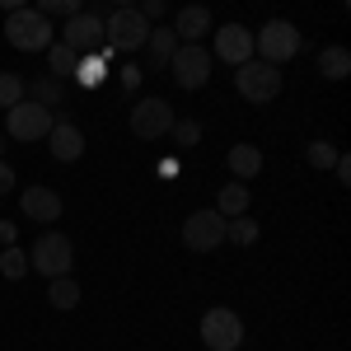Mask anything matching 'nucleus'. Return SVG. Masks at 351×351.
Instances as JSON below:
<instances>
[{
	"instance_id": "27",
	"label": "nucleus",
	"mask_w": 351,
	"mask_h": 351,
	"mask_svg": "<svg viewBox=\"0 0 351 351\" xmlns=\"http://www.w3.org/2000/svg\"><path fill=\"white\" fill-rule=\"evenodd\" d=\"M28 271V258H24V248L14 243V248H0V276H10V281H19Z\"/></svg>"
},
{
	"instance_id": "32",
	"label": "nucleus",
	"mask_w": 351,
	"mask_h": 351,
	"mask_svg": "<svg viewBox=\"0 0 351 351\" xmlns=\"http://www.w3.org/2000/svg\"><path fill=\"white\" fill-rule=\"evenodd\" d=\"M117 75H122V84H127V89H136V80H141V66H122V71H117Z\"/></svg>"
},
{
	"instance_id": "20",
	"label": "nucleus",
	"mask_w": 351,
	"mask_h": 351,
	"mask_svg": "<svg viewBox=\"0 0 351 351\" xmlns=\"http://www.w3.org/2000/svg\"><path fill=\"white\" fill-rule=\"evenodd\" d=\"M24 99L38 104V108H47V112H56V104H61V84H56L52 75H38V80L24 84Z\"/></svg>"
},
{
	"instance_id": "15",
	"label": "nucleus",
	"mask_w": 351,
	"mask_h": 351,
	"mask_svg": "<svg viewBox=\"0 0 351 351\" xmlns=\"http://www.w3.org/2000/svg\"><path fill=\"white\" fill-rule=\"evenodd\" d=\"M24 216L38 225H52V220H61V197L52 188H24Z\"/></svg>"
},
{
	"instance_id": "29",
	"label": "nucleus",
	"mask_w": 351,
	"mask_h": 351,
	"mask_svg": "<svg viewBox=\"0 0 351 351\" xmlns=\"http://www.w3.org/2000/svg\"><path fill=\"white\" fill-rule=\"evenodd\" d=\"M173 141H178V145H197V141H202V122H197V117H178V122H173Z\"/></svg>"
},
{
	"instance_id": "25",
	"label": "nucleus",
	"mask_w": 351,
	"mask_h": 351,
	"mask_svg": "<svg viewBox=\"0 0 351 351\" xmlns=\"http://www.w3.org/2000/svg\"><path fill=\"white\" fill-rule=\"evenodd\" d=\"M75 61H80V56L71 52L66 43H52V47H47V66H52V75H75Z\"/></svg>"
},
{
	"instance_id": "13",
	"label": "nucleus",
	"mask_w": 351,
	"mask_h": 351,
	"mask_svg": "<svg viewBox=\"0 0 351 351\" xmlns=\"http://www.w3.org/2000/svg\"><path fill=\"white\" fill-rule=\"evenodd\" d=\"M47 150H52V160L75 164L84 155V132L75 127V122H56L52 132H47Z\"/></svg>"
},
{
	"instance_id": "26",
	"label": "nucleus",
	"mask_w": 351,
	"mask_h": 351,
	"mask_svg": "<svg viewBox=\"0 0 351 351\" xmlns=\"http://www.w3.org/2000/svg\"><path fill=\"white\" fill-rule=\"evenodd\" d=\"M14 104H24V75H10V71H0V108L10 112Z\"/></svg>"
},
{
	"instance_id": "16",
	"label": "nucleus",
	"mask_w": 351,
	"mask_h": 351,
	"mask_svg": "<svg viewBox=\"0 0 351 351\" xmlns=\"http://www.w3.org/2000/svg\"><path fill=\"white\" fill-rule=\"evenodd\" d=\"M225 164H230L234 183H248V178H258V173H263V150H258L253 141H239V145L225 155Z\"/></svg>"
},
{
	"instance_id": "23",
	"label": "nucleus",
	"mask_w": 351,
	"mask_h": 351,
	"mask_svg": "<svg viewBox=\"0 0 351 351\" xmlns=\"http://www.w3.org/2000/svg\"><path fill=\"white\" fill-rule=\"evenodd\" d=\"M225 243H239V248L258 243V220H253V216H234V220H225Z\"/></svg>"
},
{
	"instance_id": "34",
	"label": "nucleus",
	"mask_w": 351,
	"mask_h": 351,
	"mask_svg": "<svg viewBox=\"0 0 351 351\" xmlns=\"http://www.w3.org/2000/svg\"><path fill=\"white\" fill-rule=\"evenodd\" d=\"M332 173H337L342 183H351V164H347V155H337V169H332Z\"/></svg>"
},
{
	"instance_id": "31",
	"label": "nucleus",
	"mask_w": 351,
	"mask_h": 351,
	"mask_svg": "<svg viewBox=\"0 0 351 351\" xmlns=\"http://www.w3.org/2000/svg\"><path fill=\"white\" fill-rule=\"evenodd\" d=\"M14 239H19V230L10 220H0V248H14Z\"/></svg>"
},
{
	"instance_id": "18",
	"label": "nucleus",
	"mask_w": 351,
	"mask_h": 351,
	"mask_svg": "<svg viewBox=\"0 0 351 351\" xmlns=\"http://www.w3.org/2000/svg\"><path fill=\"white\" fill-rule=\"evenodd\" d=\"M220 220H234V216H248V188L243 183H230V188H220L216 206H211Z\"/></svg>"
},
{
	"instance_id": "30",
	"label": "nucleus",
	"mask_w": 351,
	"mask_h": 351,
	"mask_svg": "<svg viewBox=\"0 0 351 351\" xmlns=\"http://www.w3.org/2000/svg\"><path fill=\"white\" fill-rule=\"evenodd\" d=\"M136 10H141V19H145V24L164 19V0H145V5H136Z\"/></svg>"
},
{
	"instance_id": "7",
	"label": "nucleus",
	"mask_w": 351,
	"mask_h": 351,
	"mask_svg": "<svg viewBox=\"0 0 351 351\" xmlns=\"http://www.w3.org/2000/svg\"><path fill=\"white\" fill-rule=\"evenodd\" d=\"M202 342L211 351H234L243 342V319L234 309H206L202 314Z\"/></svg>"
},
{
	"instance_id": "8",
	"label": "nucleus",
	"mask_w": 351,
	"mask_h": 351,
	"mask_svg": "<svg viewBox=\"0 0 351 351\" xmlns=\"http://www.w3.org/2000/svg\"><path fill=\"white\" fill-rule=\"evenodd\" d=\"M173 108L164 104V99H141L132 108V132H136V141H160V136H169L173 132Z\"/></svg>"
},
{
	"instance_id": "24",
	"label": "nucleus",
	"mask_w": 351,
	"mask_h": 351,
	"mask_svg": "<svg viewBox=\"0 0 351 351\" xmlns=\"http://www.w3.org/2000/svg\"><path fill=\"white\" fill-rule=\"evenodd\" d=\"M337 145H328V141H309V150H304V160H309V169H337Z\"/></svg>"
},
{
	"instance_id": "2",
	"label": "nucleus",
	"mask_w": 351,
	"mask_h": 351,
	"mask_svg": "<svg viewBox=\"0 0 351 351\" xmlns=\"http://www.w3.org/2000/svg\"><path fill=\"white\" fill-rule=\"evenodd\" d=\"M145 38H150V24L141 19V10L136 5H122V10H112L108 19H104V43H108V52L117 56H132L145 47Z\"/></svg>"
},
{
	"instance_id": "11",
	"label": "nucleus",
	"mask_w": 351,
	"mask_h": 351,
	"mask_svg": "<svg viewBox=\"0 0 351 351\" xmlns=\"http://www.w3.org/2000/svg\"><path fill=\"white\" fill-rule=\"evenodd\" d=\"M61 43H66L75 56L99 52V43H104V19H99V14H89V10L71 14V19H66V28H61Z\"/></svg>"
},
{
	"instance_id": "35",
	"label": "nucleus",
	"mask_w": 351,
	"mask_h": 351,
	"mask_svg": "<svg viewBox=\"0 0 351 351\" xmlns=\"http://www.w3.org/2000/svg\"><path fill=\"white\" fill-rule=\"evenodd\" d=\"M0 155H5V136H0Z\"/></svg>"
},
{
	"instance_id": "14",
	"label": "nucleus",
	"mask_w": 351,
	"mask_h": 351,
	"mask_svg": "<svg viewBox=\"0 0 351 351\" xmlns=\"http://www.w3.org/2000/svg\"><path fill=\"white\" fill-rule=\"evenodd\" d=\"M206 33H211V10L206 5H183L173 14V38H188V47L197 38H206Z\"/></svg>"
},
{
	"instance_id": "21",
	"label": "nucleus",
	"mask_w": 351,
	"mask_h": 351,
	"mask_svg": "<svg viewBox=\"0 0 351 351\" xmlns=\"http://www.w3.org/2000/svg\"><path fill=\"white\" fill-rule=\"evenodd\" d=\"M319 75H324V80H347L351 75V52L347 47H324V52H319Z\"/></svg>"
},
{
	"instance_id": "4",
	"label": "nucleus",
	"mask_w": 351,
	"mask_h": 351,
	"mask_svg": "<svg viewBox=\"0 0 351 351\" xmlns=\"http://www.w3.org/2000/svg\"><path fill=\"white\" fill-rule=\"evenodd\" d=\"M5 38H10V47H19V52H47L52 47V24L38 14V10H10L5 14Z\"/></svg>"
},
{
	"instance_id": "17",
	"label": "nucleus",
	"mask_w": 351,
	"mask_h": 351,
	"mask_svg": "<svg viewBox=\"0 0 351 351\" xmlns=\"http://www.w3.org/2000/svg\"><path fill=\"white\" fill-rule=\"evenodd\" d=\"M108 47H99V52H89L75 61V80H80V89H99V84L108 80Z\"/></svg>"
},
{
	"instance_id": "33",
	"label": "nucleus",
	"mask_w": 351,
	"mask_h": 351,
	"mask_svg": "<svg viewBox=\"0 0 351 351\" xmlns=\"http://www.w3.org/2000/svg\"><path fill=\"white\" fill-rule=\"evenodd\" d=\"M10 188H14V169H10V164L0 160V197H5Z\"/></svg>"
},
{
	"instance_id": "5",
	"label": "nucleus",
	"mask_w": 351,
	"mask_h": 351,
	"mask_svg": "<svg viewBox=\"0 0 351 351\" xmlns=\"http://www.w3.org/2000/svg\"><path fill=\"white\" fill-rule=\"evenodd\" d=\"M234 89L248 104H271L281 94V71L267 66V61H243L239 71H234Z\"/></svg>"
},
{
	"instance_id": "1",
	"label": "nucleus",
	"mask_w": 351,
	"mask_h": 351,
	"mask_svg": "<svg viewBox=\"0 0 351 351\" xmlns=\"http://www.w3.org/2000/svg\"><path fill=\"white\" fill-rule=\"evenodd\" d=\"M300 47H304V38H300V28L286 24V19H271V24H263L253 33V61H267L276 71H281L291 56H300Z\"/></svg>"
},
{
	"instance_id": "28",
	"label": "nucleus",
	"mask_w": 351,
	"mask_h": 351,
	"mask_svg": "<svg viewBox=\"0 0 351 351\" xmlns=\"http://www.w3.org/2000/svg\"><path fill=\"white\" fill-rule=\"evenodd\" d=\"M38 14H43L47 24H52L56 14H61V19H71V14H80V5H75V0H43V5H38Z\"/></svg>"
},
{
	"instance_id": "3",
	"label": "nucleus",
	"mask_w": 351,
	"mask_h": 351,
	"mask_svg": "<svg viewBox=\"0 0 351 351\" xmlns=\"http://www.w3.org/2000/svg\"><path fill=\"white\" fill-rule=\"evenodd\" d=\"M71 263H75V248H71V239H66L61 230H43V234L33 239V248H28V267H38L47 281L71 276Z\"/></svg>"
},
{
	"instance_id": "6",
	"label": "nucleus",
	"mask_w": 351,
	"mask_h": 351,
	"mask_svg": "<svg viewBox=\"0 0 351 351\" xmlns=\"http://www.w3.org/2000/svg\"><path fill=\"white\" fill-rule=\"evenodd\" d=\"M52 127H56V112L38 108V104H28V99L5 112V132L14 136V141H47Z\"/></svg>"
},
{
	"instance_id": "10",
	"label": "nucleus",
	"mask_w": 351,
	"mask_h": 351,
	"mask_svg": "<svg viewBox=\"0 0 351 351\" xmlns=\"http://www.w3.org/2000/svg\"><path fill=\"white\" fill-rule=\"evenodd\" d=\"M183 243H188L192 253H216L220 243H225V220L216 211H192L183 220Z\"/></svg>"
},
{
	"instance_id": "22",
	"label": "nucleus",
	"mask_w": 351,
	"mask_h": 351,
	"mask_svg": "<svg viewBox=\"0 0 351 351\" xmlns=\"http://www.w3.org/2000/svg\"><path fill=\"white\" fill-rule=\"evenodd\" d=\"M47 300H52V304L61 309V314H71V309L80 304V286H75L71 276H56L52 286H47Z\"/></svg>"
},
{
	"instance_id": "12",
	"label": "nucleus",
	"mask_w": 351,
	"mask_h": 351,
	"mask_svg": "<svg viewBox=\"0 0 351 351\" xmlns=\"http://www.w3.org/2000/svg\"><path fill=\"white\" fill-rule=\"evenodd\" d=\"M216 56L225 66H234L239 71L243 61H253V33L243 24H220L216 28Z\"/></svg>"
},
{
	"instance_id": "9",
	"label": "nucleus",
	"mask_w": 351,
	"mask_h": 351,
	"mask_svg": "<svg viewBox=\"0 0 351 351\" xmlns=\"http://www.w3.org/2000/svg\"><path fill=\"white\" fill-rule=\"evenodd\" d=\"M173 80H178V89H202V84L211 80V52L202 47V43H183L178 52H173Z\"/></svg>"
},
{
	"instance_id": "19",
	"label": "nucleus",
	"mask_w": 351,
	"mask_h": 351,
	"mask_svg": "<svg viewBox=\"0 0 351 351\" xmlns=\"http://www.w3.org/2000/svg\"><path fill=\"white\" fill-rule=\"evenodd\" d=\"M173 28H150V38H145V56H150V66L155 71H164L169 61H173Z\"/></svg>"
}]
</instances>
